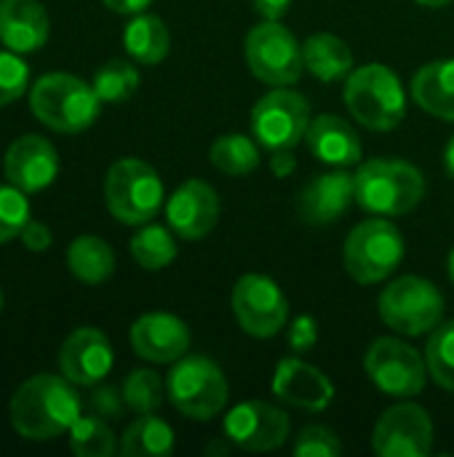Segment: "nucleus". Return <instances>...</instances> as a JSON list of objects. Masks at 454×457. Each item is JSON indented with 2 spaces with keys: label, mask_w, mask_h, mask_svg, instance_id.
Returning <instances> with one entry per match:
<instances>
[{
  "label": "nucleus",
  "mask_w": 454,
  "mask_h": 457,
  "mask_svg": "<svg viewBox=\"0 0 454 457\" xmlns=\"http://www.w3.org/2000/svg\"><path fill=\"white\" fill-rule=\"evenodd\" d=\"M51 21L40 0H0V43L16 54L40 51Z\"/></svg>",
  "instance_id": "obj_21"
},
{
  "label": "nucleus",
  "mask_w": 454,
  "mask_h": 457,
  "mask_svg": "<svg viewBox=\"0 0 454 457\" xmlns=\"http://www.w3.org/2000/svg\"><path fill=\"white\" fill-rule=\"evenodd\" d=\"M123 48L131 59L142 64H158L169 56L171 35L161 16L155 13H134L123 32Z\"/></svg>",
  "instance_id": "obj_25"
},
{
  "label": "nucleus",
  "mask_w": 454,
  "mask_h": 457,
  "mask_svg": "<svg viewBox=\"0 0 454 457\" xmlns=\"http://www.w3.org/2000/svg\"><path fill=\"white\" fill-rule=\"evenodd\" d=\"M131 257L144 270H163L177 257V244L169 228L163 225H142V230L131 238Z\"/></svg>",
  "instance_id": "obj_29"
},
{
  "label": "nucleus",
  "mask_w": 454,
  "mask_h": 457,
  "mask_svg": "<svg viewBox=\"0 0 454 457\" xmlns=\"http://www.w3.org/2000/svg\"><path fill=\"white\" fill-rule=\"evenodd\" d=\"M67 268L83 284H102L115 270V252L99 236H78L67 249Z\"/></svg>",
  "instance_id": "obj_26"
},
{
  "label": "nucleus",
  "mask_w": 454,
  "mask_h": 457,
  "mask_svg": "<svg viewBox=\"0 0 454 457\" xmlns=\"http://www.w3.org/2000/svg\"><path fill=\"white\" fill-rule=\"evenodd\" d=\"M80 396L75 383L64 375H35L19 386L8 404V418L13 431L27 442H51L75 426L80 418Z\"/></svg>",
  "instance_id": "obj_1"
},
{
  "label": "nucleus",
  "mask_w": 454,
  "mask_h": 457,
  "mask_svg": "<svg viewBox=\"0 0 454 457\" xmlns=\"http://www.w3.org/2000/svg\"><path fill=\"white\" fill-rule=\"evenodd\" d=\"M91 404H94L96 415H102V418H120L123 415V407H126L123 394H118L115 388H99L94 394Z\"/></svg>",
  "instance_id": "obj_39"
},
{
  "label": "nucleus",
  "mask_w": 454,
  "mask_h": 457,
  "mask_svg": "<svg viewBox=\"0 0 454 457\" xmlns=\"http://www.w3.org/2000/svg\"><path fill=\"white\" fill-rule=\"evenodd\" d=\"M230 305L241 329L257 340L276 337L289 316V303L281 287L260 273H246L244 278H238Z\"/></svg>",
  "instance_id": "obj_12"
},
{
  "label": "nucleus",
  "mask_w": 454,
  "mask_h": 457,
  "mask_svg": "<svg viewBox=\"0 0 454 457\" xmlns=\"http://www.w3.org/2000/svg\"><path fill=\"white\" fill-rule=\"evenodd\" d=\"M372 447L380 457H423L433 447V423L417 404L385 410L375 426Z\"/></svg>",
  "instance_id": "obj_14"
},
{
  "label": "nucleus",
  "mask_w": 454,
  "mask_h": 457,
  "mask_svg": "<svg viewBox=\"0 0 454 457\" xmlns=\"http://www.w3.org/2000/svg\"><path fill=\"white\" fill-rule=\"evenodd\" d=\"M318 343V324L313 316H297L292 321V329H289V348L294 353H305L310 348H316Z\"/></svg>",
  "instance_id": "obj_37"
},
{
  "label": "nucleus",
  "mask_w": 454,
  "mask_h": 457,
  "mask_svg": "<svg viewBox=\"0 0 454 457\" xmlns=\"http://www.w3.org/2000/svg\"><path fill=\"white\" fill-rule=\"evenodd\" d=\"M70 450L78 457L115 455V434L102 415H80L70 428Z\"/></svg>",
  "instance_id": "obj_31"
},
{
  "label": "nucleus",
  "mask_w": 454,
  "mask_h": 457,
  "mask_svg": "<svg viewBox=\"0 0 454 457\" xmlns=\"http://www.w3.org/2000/svg\"><path fill=\"white\" fill-rule=\"evenodd\" d=\"M425 361L431 378L454 394V321L439 324L431 332V340L425 345Z\"/></svg>",
  "instance_id": "obj_33"
},
{
  "label": "nucleus",
  "mask_w": 454,
  "mask_h": 457,
  "mask_svg": "<svg viewBox=\"0 0 454 457\" xmlns=\"http://www.w3.org/2000/svg\"><path fill=\"white\" fill-rule=\"evenodd\" d=\"M273 394L297 410L324 412L334 399V386L313 364L302 361L300 356H289V359H281L276 367Z\"/></svg>",
  "instance_id": "obj_19"
},
{
  "label": "nucleus",
  "mask_w": 454,
  "mask_h": 457,
  "mask_svg": "<svg viewBox=\"0 0 454 457\" xmlns=\"http://www.w3.org/2000/svg\"><path fill=\"white\" fill-rule=\"evenodd\" d=\"M246 62L257 80L268 86H294L302 78V46L281 21H262L246 35Z\"/></svg>",
  "instance_id": "obj_9"
},
{
  "label": "nucleus",
  "mask_w": 454,
  "mask_h": 457,
  "mask_svg": "<svg viewBox=\"0 0 454 457\" xmlns=\"http://www.w3.org/2000/svg\"><path fill=\"white\" fill-rule=\"evenodd\" d=\"M345 104L351 115L372 131H391L407 115L404 86L385 64H364L353 70L345 78Z\"/></svg>",
  "instance_id": "obj_4"
},
{
  "label": "nucleus",
  "mask_w": 454,
  "mask_h": 457,
  "mask_svg": "<svg viewBox=\"0 0 454 457\" xmlns=\"http://www.w3.org/2000/svg\"><path fill=\"white\" fill-rule=\"evenodd\" d=\"M356 201V179L345 169L313 177L297 195V214L310 228L334 225Z\"/></svg>",
  "instance_id": "obj_17"
},
{
  "label": "nucleus",
  "mask_w": 454,
  "mask_h": 457,
  "mask_svg": "<svg viewBox=\"0 0 454 457\" xmlns=\"http://www.w3.org/2000/svg\"><path fill=\"white\" fill-rule=\"evenodd\" d=\"M209 161L230 177L252 174L260 166V142L246 134H225L211 145Z\"/></svg>",
  "instance_id": "obj_28"
},
{
  "label": "nucleus",
  "mask_w": 454,
  "mask_h": 457,
  "mask_svg": "<svg viewBox=\"0 0 454 457\" xmlns=\"http://www.w3.org/2000/svg\"><path fill=\"white\" fill-rule=\"evenodd\" d=\"M166 220H169V228L187 241H198L209 236L219 220L217 190L203 179L182 182L174 190V195L166 201Z\"/></svg>",
  "instance_id": "obj_16"
},
{
  "label": "nucleus",
  "mask_w": 454,
  "mask_h": 457,
  "mask_svg": "<svg viewBox=\"0 0 454 457\" xmlns=\"http://www.w3.org/2000/svg\"><path fill=\"white\" fill-rule=\"evenodd\" d=\"M404 260V236L388 220L359 222L343 249L345 270L359 284L385 281Z\"/></svg>",
  "instance_id": "obj_7"
},
{
  "label": "nucleus",
  "mask_w": 454,
  "mask_h": 457,
  "mask_svg": "<svg viewBox=\"0 0 454 457\" xmlns=\"http://www.w3.org/2000/svg\"><path fill=\"white\" fill-rule=\"evenodd\" d=\"M356 204L364 212L399 217L412 212L425 195V177L417 166L393 158H372L359 166Z\"/></svg>",
  "instance_id": "obj_3"
},
{
  "label": "nucleus",
  "mask_w": 454,
  "mask_h": 457,
  "mask_svg": "<svg viewBox=\"0 0 454 457\" xmlns=\"http://www.w3.org/2000/svg\"><path fill=\"white\" fill-rule=\"evenodd\" d=\"M270 171L276 177H292L297 171V158L292 155V150H276L273 158H270Z\"/></svg>",
  "instance_id": "obj_40"
},
{
  "label": "nucleus",
  "mask_w": 454,
  "mask_h": 457,
  "mask_svg": "<svg viewBox=\"0 0 454 457\" xmlns=\"http://www.w3.org/2000/svg\"><path fill=\"white\" fill-rule=\"evenodd\" d=\"M0 308H3V292H0Z\"/></svg>",
  "instance_id": "obj_47"
},
{
  "label": "nucleus",
  "mask_w": 454,
  "mask_h": 457,
  "mask_svg": "<svg viewBox=\"0 0 454 457\" xmlns=\"http://www.w3.org/2000/svg\"><path fill=\"white\" fill-rule=\"evenodd\" d=\"M19 238L27 252H45L51 246V230L45 222H37V220H29L24 230L19 233Z\"/></svg>",
  "instance_id": "obj_38"
},
{
  "label": "nucleus",
  "mask_w": 454,
  "mask_h": 457,
  "mask_svg": "<svg viewBox=\"0 0 454 457\" xmlns=\"http://www.w3.org/2000/svg\"><path fill=\"white\" fill-rule=\"evenodd\" d=\"M131 348L153 364L179 361L190 348V329L171 313H144L131 327Z\"/></svg>",
  "instance_id": "obj_20"
},
{
  "label": "nucleus",
  "mask_w": 454,
  "mask_h": 457,
  "mask_svg": "<svg viewBox=\"0 0 454 457\" xmlns=\"http://www.w3.org/2000/svg\"><path fill=\"white\" fill-rule=\"evenodd\" d=\"M5 179L24 193H40L54 185L59 174L56 147L37 134L19 137L5 153Z\"/></svg>",
  "instance_id": "obj_18"
},
{
  "label": "nucleus",
  "mask_w": 454,
  "mask_h": 457,
  "mask_svg": "<svg viewBox=\"0 0 454 457\" xmlns=\"http://www.w3.org/2000/svg\"><path fill=\"white\" fill-rule=\"evenodd\" d=\"M412 96L425 112L454 123V59L423 64L412 78Z\"/></svg>",
  "instance_id": "obj_23"
},
{
  "label": "nucleus",
  "mask_w": 454,
  "mask_h": 457,
  "mask_svg": "<svg viewBox=\"0 0 454 457\" xmlns=\"http://www.w3.org/2000/svg\"><path fill=\"white\" fill-rule=\"evenodd\" d=\"M27 86H29L27 62L11 48L0 51V107L16 102L27 91Z\"/></svg>",
  "instance_id": "obj_35"
},
{
  "label": "nucleus",
  "mask_w": 454,
  "mask_h": 457,
  "mask_svg": "<svg viewBox=\"0 0 454 457\" xmlns=\"http://www.w3.org/2000/svg\"><path fill=\"white\" fill-rule=\"evenodd\" d=\"M112 345L107 335L96 327H80L75 329L59 351V370L62 375L83 388H91L102 383L112 370Z\"/></svg>",
  "instance_id": "obj_15"
},
{
  "label": "nucleus",
  "mask_w": 454,
  "mask_h": 457,
  "mask_svg": "<svg viewBox=\"0 0 454 457\" xmlns=\"http://www.w3.org/2000/svg\"><path fill=\"white\" fill-rule=\"evenodd\" d=\"M289 415L268 402H241L225 415V436L249 453H270L289 439Z\"/></svg>",
  "instance_id": "obj_13"
},
{
  "label": "nucleus",
  "mask_w": 454,
  "mask_h": 457,
  "mask_svg": "<svg viewBox=\"0 0 454 457\" xmlns=\"http://www.w3.org/2000/svg\"><path fill=\"white\" fill-rule=\"evenodd\" d=\"M420 5H425V8H444V5H450L452 0H417Z\"/></svg>",
  "instance_id": "obj_45"
},
{
  "label": "nucleus",
  "mask_w": 454,
  "mask_h": 457,
  "mask_svg": "<svg viewBox=\"0 0 454 457\" xmlns=\"http://www.w3.org/2000/svg\"><path fill=\"white\" fill-rule=\"evenodd\" d=\"M153 0H104V5L115 13H142Z\"/></svg>",
  "instance_id": "obj_42"
},
{
  "label": "nucleus",
  "mask_w": 454,
  "mask_h": 457,
  "mask_svg": "<svg viewBox=\"0 0 454 457\" xmlns=\"http://www.w3.org/2000/svg\"><path fill=\"white\" fill-rule=\"evenodd\" d=\"M174 450V431L166 420L150 415H139L120 439L123 457H166Z\"/></svg>",
  "instance_id": "obj_27"
},
{
  "label": "nucleus",
  "mask_w": 454,
  "mask_h": 457,
  "mask_svg": "<svg viewBox=\"0 0 454 457\" xmlns=\"http://www.w3.org/2000/svg\"><path fill=\"white\" fill-rule=\"evenodd\" d=\"M289 5L292 0H254V11L268 21H278L289 11Z\"/></svg>",
  "instance_id": "obj_41"
},
{
  "label": "nucleus",
  "mask_w": 454,
  "mask_h": 457,
  "mask_svg": "<svg viewBox=\"0 0 454 457\" xmlns=\"http://www.w3.org/2000/svg\"><path fill=\"white\" fill-rule=\"evenodd\" d=\"M169 402L190 420H211L227 404V380L206 356H182L166 380Z\"/></svg>",
  "instance_id": "obj_6"
},
{
  "label": "nucleus",
  "mask_w": 454,
  "mask_h": 457,
  "mask_svg": "<svg viewBox=\"0 0 454 457\" xmlns=\"http://www.w3.org/2000/svg\"><path fill=\"white\" fill-rule=\"evenodd\" d=\"M104 201L118 222L144 225L163 206V182L142 158H120L107 171Z\"/></svg>",
  "instance_id": "obj_5"
},
{
  "label": "nucleus",
  "mask_w": 454,
  "mask_h": 457,
  "mask_svg": "<svg viewBox=\"0 0 454 457\" xmlns=\"http://www.w3.org/2000/svg\"><path fill=\"white\" fill-rule=\"evenodd\" d=\"M340 453H343L340 439L334 436V431L324 426H308L297 434V442H294L297 457H334Z\"/></svg>",
  "instance_id": "obj_36"
},
{
  "label": "nucleus",
  "mask_w": 454,
  "mask_h": 457,
  "mask_svg": "<svg viewBox=\"0 0 454 457\" xmlns=\"http://www.w3.org/2000/svg\"><path fill=\"white\" fill-rule=\"evenodd\" d=\"M123 402L128 410H134L136 415H150L163 404V394L166 386L158 378V372L153 370H134L126 380H123Z\"/></svg>",
  "instance_id": "obj_32"
},
{
  "label": "nucleus",
  "mask_w": 454,
  "mask_h": 457,
  "mask_svg": "<svg viewBox=\"0 0 454 457\" xmlns=\"http://www.w3.org/2000/svg\"><path fill=\"white\" fill-rule=\"evenodd\" d=\"M444 166H447V174L454 177V137L447 142V150H444Z\"/></svg>",
  "instance_id": "obj_43"
},
{
  "label": "nucleus",
  "mask_w": 454,
  "mask_h": 457,
  "mask_svg": "<svg viewBox=\"0 0 454 457\" xmlns=\"http://www.w3.org/2000/svg\"><path fill=\"white\" fill-rule=\"evenodd\" d=\"M364 370L372 383L393 399H412L423 394L428 380V361L396 337L375 340L364 356Z\"/></svg>",
  "instance_id": "obj_11"
},
{
  "label": "nucleus",
  "mask_w": 454,
  "mask_h": 457,
  "mask_svg": "<svg viewBox=\"0 0 454 457\" xmlns=\"http://www.w3.org/2000/svg\"><path fill=\"white\" fill-rule=\"evenodd\" d=\"M302 59L305 70L321 80V83H334L345 80L353 72V51L351 46L332 35V32H316L302 43Z\"/></svg>",
  "instance_id": "obj_24"
},
{
  "label": "nucleus",
  "mask_w": 454,
  "mask_h": 457,
  "mask_svg": "<svg viewBox=\"0 0 454 457\" xmlns=\"http://www.w3.org/2000/svg\"><path fill=\"white\" fill-rule=\"evenodd\" d=\"M377 311L380 319L399 335L420 337L442 324L444 297L436 289V284L420 276H404L383 289Z\"/></svg>",
  "instance_id": "obj_8"
},
{
  "label": "nucleus",
  "mask_w": 454,
  "mask_h": 457,
  "mask_svg": "<svg viewBox=\"0 0 454 457\" xmlns=\"http://www.w3.org/2000/svg\"><path fill=\"white\" fill-rule=\"evenodd\" d=\"M214 453L225 455V453H230V447H227V445H217V442H214V445H209V447H206V455H214Z\"/></svg>",
  "instance_id": "obj_44"
},
{
  "label": "nucleus",
  "mask_w": 454,
  "mask_h": 457,
  "mask_svg": "<svg viewBox=\"0 0 454 457\" xmlns=\"http://www.w3.org/2000/svg\"><path fill=\"white\" fill-rule=\"evenodd\" d=\"M29 220L32 214H29L27 193L11 182L8 185L0 182V246L8 244L11 238H19V233Z\"/></svg>",
  "instance_id": "obj_34"
},
{
  "label": "nucleus",
  "mask_w": 454,
  "mask_h": 457,
  "mask_svg": "<svg viewBox=\"0 0 454 457\" xmlns=\"http://www.w3.org/2000/svg\"><path fill=\"white\" fill-rule=\"evenodd\" d=\"M308 126L310 104L289 86H276L252 107V134L270 153L300 145L308 134Z\"/></svg>",
  "instance_id": "obj_10"
},
{
  "label": "nucleus",
  "mask_w": 454,
  "mask_h": 457,
  "mask_svg": "<svg viewBox=\"0 0 454 457\" xmlns=\"http://www.w3.org/2000/svg\"><path fill=\"white\" fill-rule=\"evenodd\" d=\"M29 107L43 126L62 134H78L94 126L102 99L94 86L70 72H48L29 88Z\"/></svg>",
  "instance_id": "obj_2"
},
{
  "label": "nucleus",
  "mask_w": 454,
  "mask_h": 457,
  "mask_svg": "<svg viewBox=\"0 0 454 457\" xmlns=\"http://www.w3.org/2000/svg\"><path fill=\"white\" fill-rule=\"evenodd\" d=\"M305 142H308V150L313 153V158H318L321 163L348 169L361 161V137L340 115L326 112V115H318L316 120H310Z\"/></svg>",
  "instance_id": "obj_22"
},
{
  "label": "nucleus",
  "mask_w": 454,
  "mask_h": 457,
  "mask_svg": "<svg viewBox=\"0 0 454 457\" xmlns=\"http://www.w3.org/2000/svg\"><path fill=\"white\" fill-rule=\"evenodd\" d=\"M450 278L454 281V249H452V254H450Z\"/></svg>",
  "instance_id": "obj_46"
},
{
  "label": "nucleus",
  "mask_w": 454,
  "mask_h": 457,
  "mask_svg": "<svg viewBox=\"0 0 454 457\" xmlns=\"http://www.w3.org/2000/svg\"><path fill=\"white\" fill-rule=\"evenodd\" d=\"M94 91L102 102L107 104H118L126 102L136 94L139 88V72L131 62L126 59H110L107 64H102L94 72Z\"/></svg>",
  "instance_id": "obj_30"
}]
</instances>
